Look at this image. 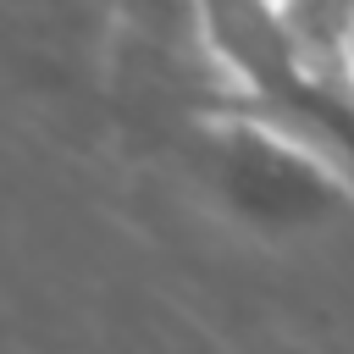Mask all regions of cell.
Here are the masks:
<instances>
[{
	"mask_svg": "<svg viewBox=\"0 0 354 354\" xmlns=\"http://www.w3.org/2000/svg\"><path fill=\"white\" fill-rule=\"evenodd\" d=\"M199 166L210 199L260 238L321 232L354 205L348 160L266 116L210 122Z\"/></svg>",
	"mask_w": 354,
	"mask_h": 354,
	"instance_id": "cell-1",
	"label": "cell"
},
{
	"mask_svg": "<svg viewBox=\"0 0 354 354\" xmlns=\"http://www.w3.org/2000/svg\"><path fill=\"white\" fill-rule=\"evenodd\" d=\"M332 77H337V88H343V100L354 105V22H348V33H343V44H337V61H332Z\"/></svg>",
	"mask_w": 354,
	"mask_h": 354,
	"instance_id": "cell-2",
	"label": "cell"
},
{
	"mask_svg": "<svg viewBox=\"0 0 354 354\" xmlns=\"http://www.w3.org/2000/svg\"><path fill=\"white\" fill-rule=\"evenodd\" d=\"M266 6H277V0H266Z\"/></svg>",
	"mask_w": 354,
	"mask_h": 354,
	"instance_id": "cell-3",
	"label": "cell"
}]
</instances>
